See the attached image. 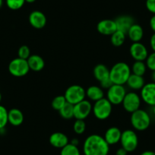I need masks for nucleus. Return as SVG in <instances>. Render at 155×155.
<instances>
[{"instance_id":"obj_37","label":"nucleus","mask_w":155,"mask_h":155,"mask_svg":"<svg viewBox=\"0 0 155 155\" xmlns=\"http://www.w3.org/2000/svg\"><path fill=\"white\" fill-rule=\"evenodd\" d=\"M127 154H128V152L122 147L117 149V150H116V155H127Z\"/></svg>"},{"instance_id":"obj_4","label":"nucleus","mask_w":155,"mask_h":155,"mask_svg":"<svg viewBox=\"0 0 155 155\" xmlns=\"http://www.w3.org/2000/svg\"><path fill=\"white\" fill-rule=\"evenodd\" d=\"M113 111V104L106 97L94 102L92 107V113L96 119L105 120L108 119Z\"/></svg>"},{"instance_id":"obj_35","label":"nucleus","mask_w":155,"mask_h":155,"mask_svg":"<svg viewBox=\"0 0 155 155\" xmlns=\"http://www.w3.org/2000/svg\"><path fill=\"white\" fill-rule=\"evenodd\" d=\"M149 25H150V28L151 29V31L153 33H155V15H153L152 17L150 18L149 21Z\"/></svg>"},{"instance_id":"obj_10","label":"nucleus","mask_w":155,"mask_h":155,"mask_svg":"<svg viewBox=\"0 0 155 155\" xmlns=\"http://www.w3.org/2000/svg\"><path fill=\"white\" fill-rule=\"evenodd\" d=\"M141 98L138 94L135 91H130L126 93L124 99L122 102L123 109L129 113H132L140 109L141 104Z\"/></svg>"},{"instance_id":"obj_17","label":"nucleus","mask_w":155,"mask_h":155,"mask_svg":"<svg viewBox=\"0 0 155 155\" xmlns=\"http://www.w3.org/2000/svg\"><path fill=\"white\" fill-rule=\"evenodd\" d=\"M114 21L116 22L117 31H120L125 34H127L129 28L135 24V20L133 18L128 15L119 16Z\"/></svg>"},{"instance_id":"obj_40","label":"nucleus","mask_w":155,"mask_h":155,"mask_svg":"<svg viewBox=\"0 0 155 155\" xmlns=\"http://www.w3.org/2000/svg\"><path fill=\"white\" fill-rule=\"evenodd\" d=\"M151 79L153 82L155 83V71H153L151 73Z\"/></svg>"},{"instance_id":"obj_26","label":"nucleus","mask_w":155,"mask_h":155,"mask_svg":"<svg viewBox=\"0 0 155 155\" xmlns=\"http://www.w3.org/2000/svg\"><path fill=\"white\" fill-rule=\"evenodd\" d=\"M147 65L145 62L144 61H135L132 64V66L131 68L132 74H137V75L144 76V74L147 71Z\"/></svg>"},{"instance_id":"obj_29","label":"nucleus","mask_w":155,"mask_h":155,"mask_svg":"<svg viewBox=\"0 0 155 155\" xmlns=\"http://www.w3.org/2000/svg\"><path fill=\"white\" fill-rule=\"evenodd\" d=\"M8 111L5 107L0 105V130L5 129L8 124Z\"/></svg>"},{"instance_id":"obj_3","label":"nucleus","mask_w":155,"mask_h":155,"mask_svg":"<svg viewBox=\"0 0 155 155\" xmlns=\"http://www.w3.org/2000/svg\"><path fill=\"white\" fill-rule=\"evenodd\" d=\"M130 123L133 129L142 132L147 129L150 126L151 120L149 113L142 109H138L136 111L131 113Z\"/></svg>"},{"instance_id":"obj_32","label":"nucleus","mask_w":155,"mask_h":155,"mask_svg":"<svg viewBox=\"0 0 155 155\" xmlns=\"http://www.w3.org/2000/svg\"><path fill=\"white\" fill-rule=\"evenodd\" d=\"M31 50L29 47L26 45H23L20 47V48L18 50V58L23 59H28L31 56Z\"/></svg>"},{"instance_id":"obj_15","label":"nucleus","mask_w":155,"mask_h":155,"mask_svg":"<svg viewBox=\"0 0 155 155\" xmlns=\"http://www.w3.org/2000/svg\"><path fill=\"white\" fill-rule=\"evenodd\" d=\"M97 30L101 34L104 36H111L116 29V22L112 19H104L97 25Z\"/></svg>"},{"instance_id":"obj_31","label":"nucleus","mask_w":155,"mask_h":155,"mask_svg":"<svg viewBox=\"0 0 155 155\" xmlns=\"http://www.w3.org/2000/svg\"><path fill=\"white\" fill-rule=\"evenodd\" d=\"M7 7L11 10H18L25 4V0H5Z\"/></svg>"},{"instance_id":"obj_18","label":"nucleus","mask_w":155,"mask_h":155,"mask_svg":"<svg viewBox=\"0 0 155 155\" xmlns=\"http://www.w3.org/2000/svg\"><path fill=\"white\" fill-rule=\"evenodd\" d=\"M122 131L116 126H112L107 129L104 134V139L109 145H114L118 144L121 138Z\"/></svg>"},{"instance_id":"obj_33","label":"nucleus","mask_w":155,"mask_h":155,"mask_svg":"<svg viewBox=\"0 0 155 155\" xmlns=\"http://www.w3.org/2000/svg\"><path fill=\"white\" fill-rule=\"evenodd\" d=\"M147 68L151 71H155V52H152L148 55L145 60Z\"/></svg>"},{"instance_id":"obj_11","label":"nucleus","mask_w":155,"mask_h":155,"mask_svg":"<svg viewBox=\"0 0 155 155\" xmlns=\"http://www.w3.org/2000/svg\"><path fill=\"white\" fill-rule=\"evenodd\" d=\"M92 107L91 103L85 99L78 103L74 105V118L75 120H84L92 113Z\"/></svg>"},{"instance_id":"obj_24","label":"nucleus","mask_w":155,"mask_h":155,"mask_svg":"<svg viewBox=\"0 0 155 155\" xmlns=\"http://www.w3.org/2000/svg\"><path fill=\"white\" fill-rule=\"evenodd\" d=\"M126 34L120 31H116L110 36V42L112 45L116 47H120L123 45L126 41Z\"/></svg>"},{"instance_id":"obj_38","label":"nucleus","mask_w":155,"mask_h":155,"mask_svg":"<svg viewBox=\"0 0 155 155\" xmlns=\"http://www.w3.org/2000/svg\"><path fill=\"white\" fill-rule=\"evenodd\" d=\"M140 155H155V151H153V150H145V151H143Z\"/></svg>"},{"instance_id":"obj_6","label":"nucleus","mask_w":155,"mask_h":155,"mask_svg":"<svg viewBox=\"0 0 155 155\" xmlns=\"http://www.w3.org/2000/svg\"><path fill=\"white\" fill-rule=\"evenodd\" d=\"M66 102L75 105L78 103L84 101L86 97V91L82 86L72 84L65 90L64 94Z\"/></svg>"},{"instance_id":"obj_2","label":"nucleus","mask_w":155,"mask_h":155,"mask_svg":"<svg viewBox=\"0 0 155 155\" xmlns=\"http://www.w3.org/2000/svg\"><path fill=\"white\" fill-rule=\"evenodd\" d=\"M132 74L131 68L126 62H119L110 69V78L114 84L124 85Z\"/></svg>"},{"instance_id":"obj_41","label":"nucleus","mask_w":155,"mask_h":155,"mask_svg":"<svg viewBox=\"0 0 155 155\" xmlns=\"http://www.w3.org/2000/svg\"><path fill=\"white\" fill-rule=\"evenodd\" d=\"M35 1L36 0H25V2H27V3H34Z\"/></svg>"},{"instance_id":"obj_36","label":"nucleus","mask_w":155,"mask_h":155,"mask_svg":"<svg viewBox=\"0 0 155 155\" xmlns=\"http://www.w3.org/2000/svg\"><path fill=\"white\" fill-rule=\"evenodd\" d=\"M150 47L153 52H155V33H153L150 38Z\"/></svg>"},{"instance_id":"obj_13","label":"nucleus","mask_w":155,"mask_h":155,"mask_svg":"<svg viewBox=\"0 0 155 155\" xmlns=\"http://www.w3.org/2000/svg\"><path fill=\"white\" fill-rule=\"evenodd\" d=\"M141 101L147 105L153 107L155 105V83H145L144 87L140 91Z\"/></svg>"},{"instance_id":"obj_14","label":"nucleus","mask_w":155,"mask_h":155,"mask_svg":"<svg viewBox=\"0 0 155 155\" xmlns=\"http://www.w3.org/2000/svg\"><path fill=\"white\" fill-rule=\"evenodd\" d=\"M28 21L31 26L35 29H42L47 25V17L41 11L35 10L30 13Z\"/></svg>"},{"instance_id":"obj_16","label":"nucleus","mask_w":155,"mask_h":155,"mask_svg":"<svg viewBox=\"0 0 155 155\" xmlns=\"http://www.w3.org/2000/svg\"><path fill=\"white\" fill-rule=\"evenodd\" d=\"M49 141L53 147L59 149H62L69 143L68 136L65 133L61 132H53V134H51L49 138Z\"/></svg>"},{"instance_id":"obj_5","label":"nucleus","mask_w":155,"mask_h":155,"mask_svg":"<svg viewBox=\"0 0 155 155\" xmlns=\"http://www.w3.org/2000/svg\"><path fill=\"white\" fill-rule=\"evenodd\" d=\"M93 74L95 79L99 81L100 86L103 89H108L111 87L112 83L110 78V68L104 64H97L93 70Z\"/></svg>"},{"instance_id":"obj_7","label":"nucleus","mask_w":155,"mask_h":155,"mask_svg":"<svg viewBox=\"0 0 155 155\" xmlns=\"http://www.w3.org/2000/svg\"><path fill=\"white\" fill-rule=\"evenodd\" d=\"M120 142L121 144V147H123L128 153L135 151L138 145V135L132 129H126L122 132Z\"/></svg>"},{"instance_id":"obj_8","label":"nucleus","mask_w":155,"mask_h":155,"mask_svg":"<svg viewBox=\"0 0 155 155\" xmlns=\"http://www.w3.org/2000/svg\"><path fill=\"white\" fill-rule=\"evenodd\" d=\"M8 71L15 77H24L28 74L30 71L29 65L26 59L15 58L12 59L8 64Z\"/></svg>"},{"instance_id":"obj_19","label":"nucleus","mask_w":155,"mask_h":155,"mask_svg":"<svg viewBox=\"0 0 155 155\" xmlns=\"http://www.w3.org/2000/svg\"><path fill=\"white\" fill-rule=\"evenodd\" d=\"M126 35L132 43L141 42L144 37V29L141 25L135 23L129 28Z\"/></svg>"},{"instance_id":"obj_34","label":"nucleus","mask_w":155,"mask_h":155,"mask_svg":"<svg viewBox=\"0 0 155 155\" xmlns=\"http://www.w3.org/2000/svg\"><path fill=\"white\" fill-rule=\"evenodd\" d=\"M145 5L149 12L155 15V0H146Z\"/></svg>"},{"instance_id":"obj_42","label":"nucleus","mask_w":155,"mask_h":155,"mask_svg":"<svg viewBox=\"0 0 155 155\" xmlns=\"http://www.w3.org/2000/svg\"><path fill=\"white\" fill-rule=\"evenodd\" d=\"M153 107V109H152V112H153V116H155V105L153 106V107Z\"/></svg>"},{"instance_id":"obj_20","label":"nucleus","mask_w":155,"mask_h":155,"mask_svg":"<svg viewBox=\"0 0 155 155\" xmlns=\"http://www.w3.org/2000/svg\"><path fill=\"white\" fill-rule=\"evenodd\" d=\"M25 117L24 114L19 109L12 108L8 113V123L13 126H19L23 123Z\"/></svg>"},{"instance_id":"obj_39","label":"nucleus","mask_w":155,"mask_h":155,"mask_svg":"<svg viewBox=\"0 0 155 155\" xmlns=\"http://www.w3.org/2000/svg\"><path fill=\"white\" fill-rule=\"evenodd\" d=\"M70 143H71V144H74V145L78 146V144H79V141H78L77 138H74L73 139H71V142H70Z\"/></svg>"},{"instance_id":"obj_27","label":"nucleus","mask_w":155,"mask_h":155,"mask_svg":"<svg viewBox=\"0 0 155 155\" xmlns=\"http://www.w3.org/2000/svg\"><path fill=\"white\" fill-rule=\"evenodd\" d=\"M60 155H81L78 147L68 143L60 150Z\"/></svg>"},{"instance_id":"obj_23","label":"nucleus","mask_w":155,"mask_h":155,"mask_svg":"<svg viewBox=\"0 0 155 155\" xmlns=\"http://www.w3.org/2000/svg\"><path fill=\"white\" fill-rule=\"evenodd\" d=\"M129 88L133 91H141V89L145 84V81L143 76L137 75L135 74H131L129 79L126 82Z\"/></svg>"},{"instance_id":"obj_12","label":"nucleus","mask_w":155,"mask_h":155,"mask_svg":"<svg viewBox=\"0 0 155 155\" xmlns=\"http://www.w3.org/2000/svg\"><path fill=\"white\" fill-rule=\"evenodd\" d=\"M129 54L135 61H144L148 56L149 53L147 47L141 42L132 43L129 47Z\"/></svg>"},{"instance_id":"obj_25","label":"nucleus","mask_w":155,"mask_h":155,"mask_svg":"<svg viewBox=\"0 0 155 155\" xmlns=\"http://www.w3.org/2000/svg\"><path fill=\"white\" fill-rule=\"evenodd\" d=\"M59 113L62 118L65 120H71L74 118V105L66 102Z\"/></svg>"},{"instance_id":"obj_28","label":"nucleus","mask_w":155,"mask_h":155,"mask_svg":"<svg viewBox=\"0 0 155 155\" xmlns=\"http://www.w3.org/2000/svg\"><path fill=\"white\" fill-rule=\"evenodd\" d=\"M65 104H66V100L64 95H59L53 98L51 102V106L53 110L59 111Z\"/></svg>"},{"instance_id":"obj_1","label":"nucleus","mask_w":155,"mask_h":155,"mask_svg":"<svg viewBox=\"0 0 155 155\" xmlns=\"http://www.w3.org/2000/svg\"><path fill=\"white\" fill-rule=\"evenodd\" d=\"M84 155H108L110 145L104 138L97 134H92L85 138L83 144Z\"/></svg>"},{"instance_id":"obj_21","label":"nucleus","mask_w":155,"mask_h":155,"mask_svg":"<svg viewBox=\"0 0 155 155\" xmlns=\"http://www.w3.org/2000/svg\"><path fill=\"white\" fill-rule=\"evenodd\" d=\"M30 70L34 71H41L44 69L45 66L44 59L41 56L37 54L31 55L29 58L27 59Z\"/></svg>"},{"instance_id":"obj_22","label":"nucleus","mask_w":155,"mask_h":155,"mask_svg":"<svg viewBox=\"0 0 155 155\" xmlns=\"http://www.w3.org/2000/svg\"><path fill=\"white\" fill-rule=\"evenodd\" d=\"M86 91V97L91 101H96L104 97V92L101 86L91 85L87 87Z\"/></svg>"},{"instance_id":"obj_44","label":"nucleus","mask_w":155,"mask_h":155,"mask_svg":"<svg viewBox=\"0 0 155 155\" xmlns=\"http://www.w3.org/2000/svg\"><path fill=\"white\" fill-rule=\"evenodd\" d=\"M1 101H2V94L0 93V102H1Z\"/></svg>"},{"instance_id":"obj_43","label":"nucleus","mask_w":155,"mask_h":155,"mask_svg":"<svg viewBox=\"0 0 155 155\" xmlns=\"http://www.w3.org/2000/svg\"><path fill=\"white\" fill-rule=\"evenodd\" d=\"M2 5H3V0H0V8H2Z\"/></svg>"},{"instance_id":"obj_30","label":"nucleus","mask_w":155,"mask_h":155,"mask_svg":"<svg viewBox=\"0 0 155 155\" xmlns=\"http://www.w3.org/2000/svg\"><path fill=\"white\" fill-rule=\"evenodd\" d=\"M73 130L77 135H82L86 130V123L84 120H76L73 124Z\"/></svg>"},{"instance_id":"obj_9","label":"nucleus","mask_w":155,"mask_h":155,"mask_svg":"<svg viewBox=\"0 0 155 155\" xmlns=\"http://www.w3.org/2000/svg\"><path fill=\"white\" fill-rule=\"evenodd\" d=\"M126 90L124 85L120 84H112L111 87L107 89V99L113 105H120L122 104L125 95L126 94Z\"/></svg>"}]
</instances>
